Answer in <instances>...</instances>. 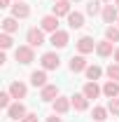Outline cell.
<instances>
[{
	"label": "cell",
	"instance_id": "1",
	"mask_svg": "<svg viewBox=\"0 0 119 122\" xmlns=\"http://www.w3.org/2000/svg\"><path fill=\"white\" fill-rule=\"evenodd\" d=\"M14 59H16V63H21V66L33 63V61H35V47H30V45H19V47L14 49Z\"/></svg>",
	"mask_w": 119,
	"mask_h": 122
},
{
	"label": "cell",
	"instance_id": "2",
	"mask_svg": "<svg viewBox=\"0 0 119 122\" xmlns=\"http://www.w3.org/2000/svg\"><path fill=\"white\" fill-rule=\"evenodd\" d=\"M45 42H49V40L45 38V30L40 28V26H33V28L26 30V45H30V47H42Z\"/></svg>",
	"mask_w": 119,
	"mask_h": 122
},
{
	"label": "cell",
	"instance_id": "3",
	"mask_svg": "<svg viewBox=\"0 0 119 122\" xmlns=\"http://www.w3.org/2000/svg\"><path fill=\"white\" fill-rule=\"evenodd\" d=\"M96 40H93V35H79L77 38V42H75V49H77V54H91V52H96Z\"/></svg>",
	"mask_w": 119,
	"mask_h": 122
},
{
	"label": "cell",
	"instance_id": "4",
	"mask_svg": "<svg viewBox=\"0 0 119 122\" xmlns=\"http://www.w3.org/2000/svg\"><path fill=\"white\" fill-rule=\"evenodd\" d=\"M40 66H42L45 71H59V68H61L59 52H56V49H54V52H45V54L40 56Z\"/></svg>",
	"mask_w": 119,
	"mask_h": 122
},
{
	"label": "cell",
	"instance_id": "5",
	"mask_svg": "<svg viewBox=\"0 0 119 122\" xmlns=\"http://www.w3.org/2000/svg\"><path fill=\"white\" fill-rule=\"evenodd\" d=\"M49 45L54 47V49H63V47H68V45H70V33L63 30V28H59L56 33L49 35Z\"/></svg>",
	"mask_w": 119,
	"mask_h": 122
},
{
	"label": "cell",
	"instance_id": "6",
	"mask_svg": "<svg viewBox=\"0 0 119 122\" xmlns=\"http://www.w3.org/2000/svg\"><path fill=\"white\" fill-rule=\"evenodd\" d=\"M7 89H9V94H12V99H14V101H23V99L28 96V85H26V82H21V80H12Z\"/></svg>",
	"mask_w": 119,
	"mask_h": 122
},
{
	"label": "cell",
	"instance_id": "7",
	"mask_svg": "<svg viewBox=\"0 0 119 122\" xmlns=\"http://www.w3.org/2000/svg\"><path fill=\"white\" fill-rule=\"evenodd\" d=\"M101 19H103L107 26L117 24V21H119V10H117V5H112V2H105V5H103V12H101Z\"/></svg>",
	"mask_w": 119,
	"mask_h": 122
},
{
	"label": "cell",
	"instance_id": "8",
	"mask_svg": "<svg viewBox=\"0 0 119 122\" xmlns=\"http://www.w3.org/2000/svg\"><path fill=\"white\" fill-rule=\"evenodd\" d=\"M70 108H73L70 96H59V99L51 101V113H56V115H65V113H70Z\"/></svg>",
	"mask_w": 119,
	"mask_h": 122
},
{
	"label": "cell",
	"instance_id": "9",
	"mask_svg": "<svg viewBox=\"0 0 119 122\" xmlns=\"http://www.w3.org/2000/svg\"><path fill=\"white\" fill-rule=\"evenodd\" d=\"M26 115H28V110H26V106H23V101H14L12 106L7 108V117H9V120H19L21 122Z\"/></svg>",
	"mask_w": 119,
	"mask_h": 122
},
{
	"label": "cell",
	"instance_id": "10",
	"mask_svg": "<svg viewBox=\"0 0 119 122\" xmlns=\"http://www.w3.org/2000/svg\"><path fill=\"white\" fill-rule=\"evenodd\" d=\"M40 28L45 30V33H56L59 30V16L56 14H45L42 19H40Z\"/></svg>",
	"mask_w": 119,
	"mask_h": 122
},
{
	"label": "cell",
	"instance_id": "11",
	"mask_svg": "<svg viewBox=\"0 0 119 122\" xmlns=\"http://www.w3.org/2000/svg\"><path fill=\"white\" fill-rule=\"evenodd\" d=\"M68 68H70V73H84V71L89 68V63L84 59V54H75V56H70V61H68Z\"/></svg>",
	"mask_w": 119,
	"mask_h": 122
},
{
	"label": "cell",
	"instance_id": "12",
	"mask_svg": "<svg viewBox=\"0 0 119 122\" xmlns=\"http://www.w3.org/2000/svg\"><path fill=\"white\" fill-rule=\"evenodd\" d=\"M82 94L89 99V101H93V99H98L101 94H103V85H98V82H84V87H82Z\"/></svg>",
	"mask_w": 119,
	"mask_h": 122
},
{
	"label": "cell",
	"instance_id": "13",
	"mask_svg": "<svg viewBox=\"0 0 119 122\" xmlns=\"http://www.w3.org/2000/svg\"><path fill=\"white\" fill-rule=\"evenodd\" d=\"M30 12H33V10H30V5H28V2H14V5L9 7V14H12V16H16L19 21H21V19H28V16H30Z\"/></svg>",
	"mask_w": 119,
	"mask_h": 122
},
{
	"label": "cell",
	"instance_id": "14",
	"mask_svg": "<svg viewBox=\"0 0 119 122\" xmlns=\"http://www.w3.org/2000/svg\"><path fill=\"white\" fill-rule=\"evenodd\" d=\"M114 49H117L114 42H110V40H101V42L96 45V54H98L101 59H107V56H112V54H114Z\"/></svg>",
	"mask_w": 119,
	"mask_h": 122
},
{
	"label": "cell",
	"instance_id": "15",
	"mask_svg": "<svg viewBox=\"0 0 119 122\" xmlns=\"http://www.w3.org/2000/svg\"><path fill=\"white\" fill-rule=\"evenodd\" d=\"M59 96H61V89L56 87V85H47V87L40 89V99H42L45 103H51V101L59 99Z\"/></svg>",
	"mask_w": 119,
	"mask_h": 122
},
{
	"label": "cell",
	"instance_id": "16",
	"mask_svg": "<svg viewBox=\"0 0 119 122\" xmlns=\"http://www.w3.org/2000/svg\"><path fill=\"white\" fill-rule=\"evenodd\" d=\"M70 101H73V108L77 110V113H87V110H89V99H87L82 92L73 94V96H70Z\"/></svg>",
	"mask_w": 119,
	"mask_h": 122
},
{
	"label": "cell",
	"instance_id": "17",
	"mask_svg": "<svg viewBox=\"0 0 119 122\" xmlns=\"http://www.w3.org/2000/svg\"><path fill=\"white\" fill-rule=\"evenodd\" d=\"M30 85H33L35 89H42V87L49 85V82H47V71H45V68H40V71H33V73H30Z\"/></svg>",
	"mask_w": 119,
	"mask_h": 122
},
{
	"label": "cell",
	"instance_id": "18",
	"mask_svg": "<svg viewBox=\"0 0 119 122\" xmlns=\"http://www.w3.org/2000/svg\"><path fill=\"white\" fill-rule=\"evenodd\" d=\"M70 12H73V2H70V0H56V2H54V12H51V14H56L59 19L61 16H68Z\"/></svg>",
	"mask_w": 119,
	"mask_h": 122
},
{
	"label": "cell",
	"instance_id": "19",
	"mask_svg": "<svg viewBox=\"0 0 119 122\" xmlns=\"http://www.w3.org/2000/svg\"><path fill=\"white\" fill-rule=\"evenodd\" d=\"M65 19H68V26H70L73 30H79L82 26H84V12H77V10H75V12H70Z\"/></svg>",
	"mask_w": 119,
	"mask_h": 122
},
{
	"label": "cell",
	"instance_id": "20",
	"mask_svg": "<svg viewBox=\"0 0 119 122\" xmlns=\"http://www.w3.org/2000/svg\"><path fill=\"white\" fill-rule=\"evenodd\" d=\"M103 96H105V99H117V96H119V82H117V80H105Z\"/></svg>",
	"mask_w": 119,
	"mask_h": 122
},
{
	"label": "cell",
	"instance_id": "21",
	"mask_svg": "<svg viewBox=\"0 0 119 122\" xmlns=\"http://www.w3.org/2000/svg\"><path fill=\"white\" fill-rule=\"evenodd\" d=\"M0 26H2V33H12V35H14L16 30H19V19L9 14V16H5V19L0 21Z\"/></svg>",
	"mask_w": 119,
	"mask_h": 122
},
{
	"label": "cell",
	"instance_id": "22",
	"mask_svg": "<svg viewBox=\"0 0 119 122\" xmlns=\"http://www.w3.org/2000/svg\"><path fill=\"white\" fill-rule=\"evenodd\" d=\"M84 75H87V80H89V82H98V80L105 75V71L98 66V63H93V66H89V68L84 71Z\"/></svg>",
	"mask_w": 119,
	"mask_h": 122
},
{
	"label": "cell",
	"instance_id": "23",
	"mask_svg": "<svg viewBox=\"0 0 119 122\" xmlns=\"http://www.w3.org/2000/svg\"><path fill=\"white\" fill-rule=\"evenodd\" d=\"M107 115H110L107 106H93V110H91V117H93V122H105V120H107Z\"/></svg>",
	"mask_w": 119,
	"mask_h": 122
},
{
	"label": "cell",
	"instance_id": "24",
	"mask_svg": "<svg viewBox=\"0 0 119 122\" xmlns=\"http://www.w3.org/2000/svg\"><path fill=\"white\" fill-rule=\"evenodd\" d=\"M101 12H103V5H101L98 0H89V5H87L84 14H87V16H98Z\"/></svg>",
	"mask_w": 119,
	"mask_h": 122
},
{
	"label": "cell",
	"instance_id": "25",
	"mask_svg": "<svg viewBox=\"0 0 119 122\" xmlns=\"http://www.w3.org/2000/svg\"><path fill=\"white\" fill-rule=\"evenodd\" d=\"M105 40H110V42H119V26H117V24L105 26Z\"/></svg>",
	"mask_w": 119,
	"mask_h": 122
},
{
	"label": "cell",
	"instance_id": "26",
	"mask_svg": "<svg viewBox=\"0 0 119 122\" xmlns=\"http://www.w3.org/2000/svg\"><path fill=\"white\" fill-rule=\"evenodd\" d=\"M12 47H14V38H12V33H0V49L7 52V49H12Z\"/></svg>",
	"mask_w": 119,
	"mask_h": 122
},
{
	"label": "cell",
	"instance_id": "27",
	"mask_svg": "<svg viewBox=\"0 0 119 122\" xmlns=\"http://www.w3.org/2000/svg\"><path fill=\"white\" fill-rule=\"evenodd\" d=\"M105 75L110 77V80H117L119 82V63H110V66L105 68Z\"/></svg>",
	"mask_w": 119,
	"mask_h": 122
},
{
	"label": "cell",
	"instance_id": "28",
	"mask_svg": "<svg viewBox=\"0 0 119 122\" xmlns=\"http://www.w3.org/2000/svg\"><path fill=\"white\" fill-rule=\"evenodd\" d=\"M12 106V94H9V89H5V92H0V108H7Z\"/></svg>",
	"mask_w": 119,
	"mask_h": 122
},
{
	"label": "cell",
	"instance_id": "29",
	"mask_svg": "<svg viewBox=\"0 0 119 122\" xmlns=\"http://www.w3.org/2000/svg\"><path fill=\"white\" fill-rule=\"evenodd\" d=\"M107 110H110V115L119 117V96L117 99H107Z\"/></svg>",
	"mask_w": 119,
	"mask_h": 122
},
{
	"label": "cell",
	"instance_id": "30",
	"mask_svg": "<svg viewBox=\"0 0 119 122\" xmlns=\"http://www.w3.org/2000/svg\"><path fill=\"white\" fill-rule=\"evenodd\" d=\"M21 122H37V113H28V115H26Z\"/></svg>",
	"mask_w": 119,
	"mask_h": 122
},
{
	"label": "cell",
	"instance_id": "31",
	"mask_svg": "<svg viewBox=\"0 0 119 122\" xmlns=\"http://www.w3.org/2000/svg\"><path fill=\"white\" fill-rule=\"evenodd\" d=\"M47 122H63V117H61V115H56V113H51V115L47 117Z\"/></svg>",
	"mask_w": 119,
	"mask_h": 122
},
{
	"label": "cell",
	"instance_id": "32",
	"mask_svg": "<svg viewBox=\"0 0 119 122\" xmlns=\"http://www.w3.org/2000/svg\"><path fill=\"white\" fill-rule=\"evenodd\" d=\"M14 0H0V7H12Z\"/></svg>",
	"mask_w": 119,
	"mask_h": 122
},
{
	"label": "cell",
	"instance_id": "33",
	"mask_svg": "<svg viewBox=\"0 0 119 122\" xmlns=\"http://www.w3.org/2000/svg\"><path fill=\"white\" fill-rule=\"evenodd\" d=\"M112 59H114V63H119V47L114 49V54H112Z\"/></svg>",
	"mask_w": 119,
	"mask_h": 122
},
{
	"label": "cell",
	"instance_id": "34",
	"mask_svg": "<svg viewBox=\"0 0 119 122\" xmlns=\"http://www.w3.org/2000/svg\"><path fill=\"white\" fill-rule=\"evenodd\" d=\"M114 5H117V10H119V0H114Z\"/></svg>",
	"mask_w": 119,
	"mask_h": 122
},
{
	"label": "cell",
	"instance_id": "35",
	"mask_svg": "<svg viewBox=\"0 0 119 122\" xmlns=\"http://www.w3.org/2000/svg\"><path fill=\"white\" fill-rule=\"evenodd\" d=\"M14 2H26V0H14Z\"/></svg>",
	"mask_w": 119,
	"mask_h": 122
},
{
	"label": "cell",
	"instance_id": "36",
	"mask_svg": "<svg viewBox=\"0 0 119 122\" xmlns=\"http://www.w3.org/2000/svg\"><path fill=\"white\" fill-rule=\"evenodd\" d=\"M70 2H79V0H70Z\"/></svg>",
	"mask_w": 119,
	"mask_h": 122
},
{
	"label": "cell",
	"instance_id": "37",
	"mask_svg": "<svg viewBox=\"0 0 119 122\" xmlns=\"http://www.w3.org/2000/svg\"><path fill=\"white\" fill-rule=\"evenodd\" d=\"M103 2H112V0H103Z\"/></svg>",
	"mask_w": 119,
	"mask_h": 122
},
{
	"label": "cell",
	"instance_id": "38",
	"mask_svg": "<svg viewBox=\"0 0 119 122\" xmlns=\"http://www.w3.org/2000/svg\"><path fill=\"white\" fill-rule=\"evenodd\" d=\"M51 2H56V0H51Z\"/></svg>",
	"mask_w": 119,
	"mask_h": 122
},
{
	"label": "cell",
	"instance_id": "39",
	"mask_svg": "<svg viewBox=\"0 0 119 122\" xmlns=\"http://www.w3.org/2000/svg\"><path fill=\"white\" fill-rule=\"evenodd\" d=\"M117 26H119V21H117Z\"/></svg>",
	"mask_w": 119,
	"mask_h": 122
}]
</instances>
